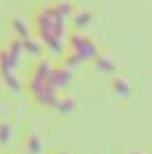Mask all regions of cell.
<instances>
[{"label": "cell", "mask_w": 152, "mask_h": 154, "mask_svg": "<svg viewBox=\"0 0 152 154\" xmlns=\"http://www.w3.org/2000/svg\"><path fill=\"white\" fill-rule=\"evenodd\" d=\"M98 56V47L91 38L82 35L80 30L73 33L70 38L66 40V51H63V66L73 68L80 66V63H87V61H94Z\"/></svg>", "instance_id": "obj_3"}, {"label": "cell", "mask_w": 152, "mask_h": 154, "mask_svg": "<svg viewBox=\"0 0 152 154\" xmlns=\"http://www.w3.org/2000/svg\"><path fill=\"white\" fill-rule=\"evenodd\" d=\"M110 89H112L115 96H119V98H129L131 96V82H129L126 77H112Z\"/></svg>", "instance_id": "obj_6"}, {"label": "cell", "mask_w": 152, "mask_h": 154, "mask_svg": "<svg viewBox=\"0 0 152 154\" xmlns=\"http://www.w3.org/2000/svg\"><path fill=\"white\" fill-rule=\"evenodd\" d=\"M70 21H73V26H75L77 30H84L89 23H91V12H87V10H80L75 12L73 17H70Z\"/></svg>", "instance_id": "obj_11"}, {"label": "cell", "mask_w": 152, "mask_h": 154, "mask_svg": "<svg viewBox=\"0 0 152 154\" xmlns=\"http://www.w3.org/2000/svg\"><path fill=\"white\" fill-rule=\"evenodd\" d=\"M0 79H2V84L10 89L12 94H21V91H24V82H21V79L14 75V72H10V75H2Z\"/></svg>", "instance_id": "obj_13"}, {"label": "cell", "mask_w": 152, "mask_h": 154, "mask_svg": "<svg viewBox=\"0 0 152 154\" xmlns=\"http://www.w3.org/2000/svg\"><path fill=\"white\" fill-rule=\"evenodd\" d=\"M10 140H12V126L7 122H0V147L10 145Z\"/></svg>", "instance_id": "obj_14"}, {"label": "cell", "mask_w": 152, "mask_h": 154, "mask_svg": "<svg viewBox=\"0 0 152 154\" xmlns=\"http://www.w3.org/2000/svg\"><path fill=\"white\" fill-rule=\"evenodd\" d=\"M21 45H24V51H26L30 58H40L42 56V47H45V45H42L40 40H35L33 35L26 38V40H21Z\"/></svg>", "instance_id": "obj_8"}, {"label": "cell", "mask_w": 152, "mask_h": 154, "mask_svg": "<svg viewBox=\"0 0 152 154\" xmlns=\"http://www.w3.org/2000/svg\"><path fill=\"white\" fill-rule=\"evenodd\" d=\"M56 154H68V152H56Z\"/></svg>", "instance_id": "obj_16"}, {"label": "cell", "mask_w": 152, "mask_h": 154, "mask_svg": "<svg viewBox=\"0 0 152 154\" xmlns=\"http://www.w3.org/2000/svg\"><path fill=\"white\" fill-rule=\"evenodd\" d=\"M129 154H147V152H143V149H131Z\"/></svg>", "instance_id": "obj_15"}, {"label": "cell", "mask_w": 152, "mask_h": 154, "mask_svg": "<svg viewBox=\"0 0 152 154\" xmlns=\"http://www.w3.org/2000/svg\"><path fill=\"white\" fill-rule=\"evenodd\" d=\"M10 28L14 30L17 40H26V38H30V26H28V23H26L24 19H21V17H12Z\"/></svg>", "instance_id": "obj_7"}, {"label": "cell", "mask_w": 152, "mask_h": 154, "mask_svg": "<svg viewBox=\"0 0 152 154\" xmlns=\"http://www.w3.org/2000/svg\"><path fill=\"white\" fill-rule=\"evenodd\" d=\"M21 51H24L21 40H12L10 45H5V47L0 49V77L14 72V68L19 66Z\"/></svg>", "instance_id": "obj_4"}, {"label": "cell", "mask_w": 152, "mask_h": 154, "mask_svg": "<svg viewBox=\"0 0 152 154\" xmlns=\"http://www.w3.org/2000/svg\"><path fill=\"white\" fill-rule=\"evenodd\" d=\"M75 107H77V103L73 100V98H68V96H59V100L54 103V110L61 112V115H73Z\"/></svg>", "instance_id": "obj_9"}, {"label": "cell", "mask_w": 152, "mask_h": 154, "mask_svg": "<svg viewBox=\"0 0 152 154\" xmlns=\"http://www.w3.org/2000/svg\"><path fill=\"white\" fill-rule=\"evenodd\" d=\"M75 14L73 2L68 0H54L47 5H40L35 10V23L33 28L38 33V40L49 49L52 56H59L66 51V23Z\"/></svg>", "instance_id": "obj_1"}, {"label": "cell", "mask_w": 152, "mask_h": 154, "mask_svg": "<svg viewBox=\"0 0 152 154\" xmlns=\"http://www.w3.org/2000/svg\"><path fill=\"white\" fill-rule=\"evenodd\" d=\"M94 66L101 70V72H105V75H115V61L110 56H103V54H98V56L94 58Z\"/></svg>", "instance_id": "obj_10"}, {"label": "cell", "mask_w": 152, "mask_h": 154, "mask_svg": "<svg viewBox=\"0 0 152 154\" xmlns=\"http://www.w3.org/2000/svg\"><path fill=\"white\" fill-rule=\"evenodd\" d=\"M52 68L54 63L47 58H38L33 70L28 72L26 79V89H28V96L35 105L42 107H54V103L59 100V91L52 84Z\"/></svg>", "instance_id": "obj_2"}, {"label": "cell", "mask_w": 152, "mask_h": 154, "mask_svg": "<svg viewBox=\"0 0 152 154\" xmlns=\"http://www.w3.org/2000/svg\"><path fill=\"white\" fill-rule=\"evenodd\" d=\"M24 152L26 154H40L42 152V140H40L35 133L26 135V140H24Z\"/></svg>", "instance_id": "obj_12"}, {"label": "cell", "mask_w": 152, "mask_h": 154, "mask_svg": "<svg viewBox=\"0 0 152 154\" xmlns=\"http://www.w3.org/2000/svg\"><path fill=\"white\" fill-rule=\"evenodd\" d=\"M52 84H54V89L56 91H63V89H68L70 84H73V68L68 66H54L52 68Z\"/></svg>", "instance_id": "obj_5"}]
</instances>
